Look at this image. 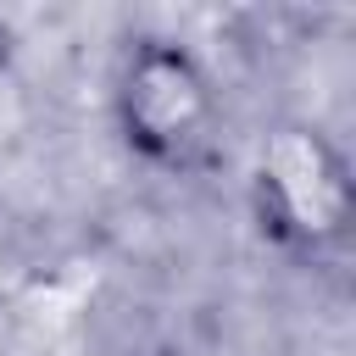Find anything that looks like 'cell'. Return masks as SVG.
Returning a JSON list of instances; mask_svg holds the SVG:
<instances>
[{
    "mask_svg": "<svg viewBox=\"0 0 356 356\" xmlns=\"http://www.w3.org/2000/svg\"><path fill=\"white\" fill-rule=\"evenodd\" d=\"M117 111L128 139L150 161H189L217 122V100L200 78V67L178 44H139L128 56Z\"/></svg>",
    "mask_w": 356,
    "mask_h": 356,
    "instance_id": "obj_1",
    "label": "cell"
},
{
    "mask_svg": "<svg viewBox=\"0 0 356 356\" xmlns=\"http://www.w3.org/2000/svg\"><path fill=\"white\" fill-rule=\"evenodd\" d=\"M256 211L273 239H295V245L334 239L350 217V184L339 156L306 128L273 134L256 161Z\"/></svg>",
    "mask_w": 356,
    "mask_h": 356,
    "instance_id": "obj_2",
    "label": "cell"
}]
</instances>
